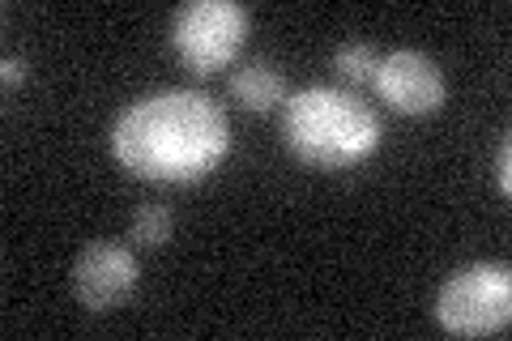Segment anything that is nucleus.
<instances>
[{
    "label": "nucleus",
    "instance_id": "nucleus-1",
    "mask_svg": "<svg viewBox=\"0 0 512 341\" xmlns=\"http://www.w3.org/2000/svg\"><path fill=\"white\" fill-rule=\"evenodd\" d=\"M231 150L222 103L201 90H158L128 103L111 124V154L124 171L154 184H192Z\"/></svg>",
    "mask_w": 512,
    "mask_h": 341
},
{
    "label": "nucleus",
    "instance_id": "nucleus-2",
    "mask_svg": "<svg viewBox=\"0 0 512 341\" xmlns=\"http://www.w3.org/2000/svg\"><path fill=\"white\" fill-rule=\"evenodd\" d=\"M282 137L299 162L320 171H342L376 154L380 116L350 90L308 86L291 94V103H286Z\"/></svg>",
    "mask_w": 512,
    "mask_h": 341
},
{
    "label": "nucleus",
    "instance_id": "nucleus-3",
    "mask_svg": "<svg viewBox=\"0 0 512 341\" xmlns=\"http://www.w3.org/2000/svg\"><path fill=\"white\" fill-rule=\"evenodd\" d=\"M436 320L457 337L504 333L512 320V269L504 261L466 265L436 295Z\"/></svg>",
    "mask_w": 512,
    "mask_h": 341
},
{
    "label": "nucleus",
    "instance_id": "nucleus-4",
    "mask_svg": "<svg viewBox=\"0 0 512 341\" xmlns=\"http://www.w3.org/2000/svg\"><path fill=\"white\" fill-rule=\"evenodd\" d=\"M252 30V13L235 0H192L175 13L171 43L192 73H218L244 52Z\"/></svg>",
    "mask_w": 512,
    "mask_h": 341
},
{
    "label": "nucleus",
    "instance_id": "nucleus-5",
    "mask_svg": "<svg viewBox=\"0 0 512 341\" xmlns=\"http://www.w3.org/2000/svg\"><path fill=\"white\" fill-rule=\"evenodd\" d=\"M372 86L384 103L402 116H427L444 103V73L440 64L427 52H414V47H402V52H389L376 64Z\"/></svg>",
    "mask_w": 512,
    "mask_h": 341
},
{
    "label": "nucleus",
    "instance_id": "nucleus-6",
    "mask_svg": "<svg viewBox=\"0 0 512 341\" xmlns=\"http://www.w3.org/2000/svg\"><path fill=\"white\" fill-rule=\"evenodd\" d=\"M141 269L120 243H90L73 261V295L86 312H111L137 290Z\"/></svg>",
    "mask_w": 512,
    "mask_h": 341
},
{
    "label": "nucleus",
    "instance_id": "nucleus-7",
    "mask_svg": "<svg viewBox=\"0 0 512 341\" xmlns=\"http://www.w3.org/2000/svg\"><path fill=\"white\" fill-rule=\"evenodd\" d=\"M227 90H231V99L248 111H274L278 103H286V77L265 60H252L244 69H235L227 77Z\"/></svg>",
    "mask_w": 512,
    "mask_h": 341
},
{
    "label": "nucleus",
    "instance_id": "nucleus-8",
    "mask_svg": "<svg viewBox=\"0 0 512 341\" xmlns=\"http://www.w3.org/2000/svg\"><path fill=\"white\" fill-rule=\"evenodd\" d=\"M128 235H133L141 248H163V243L171 239V209L167 205H141L133 214Z\"/></svg>",
    "mask_w": 512,
    "mask_h": 341
},
{
    "label": "nucleus",
    "instance_id": "nucleus-9",
    "mask_svg": "<svg viewBox=\"0 0 512 341\" xmlns=\"http://www.w3.org/2000/svg\"><path fill=\"white\" fill-rule=\"evenodd\" d=\"M376 64H380V56L367 43H342L338 52H333V69H338L346 81H359V86L376 77Z\"/></svg>",
    "mask_w": 512,
    "mask_h": 341
},
{
    "label": "nucleus",
    "instance_id": "nucleus-10",
    "mask_svg": "<svg viewBox=\"0 0 512 341\" xmlns=\"http://www.w3.org/2000/svg\"><path fill=\"white\" fill-rule=\"evenodd\" d=\"M495 184H500L504 197L512 192V145L508 141H500V158H495Z\"/></svg>",
    "mask_w": 512,
    "mask_h": 341
},
{
    "label": "nucleus",
    "instance_id": "nucleus-11",
    "mask_svg": "<svg viewBox=\"0 0 512 341\" xmlns=\"http://www.w3.org/2000/svg\"><path fill=\"white\" fill-rule=\"evenodd\" d=\"M26 77V60L22 56H5V86H13V81Z\"/></svg>",
    "mask_w": 512,
    "mask_h": 341
}]
</instances>
